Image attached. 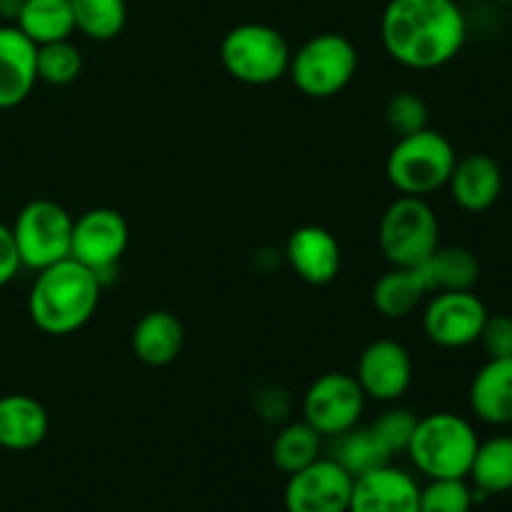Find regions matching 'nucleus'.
<instances>
[{
    "instance_id": "nucleus-1",
    "label": "nucleus",
    "mask_w": 512,
    "mask_h": 512,
    "mask_svg": "<svg viewBox=\"0 0 512 512\" xmlns=\"http://www.w3.org/2000/svg\"><path fill=\"white\" fill-rule=\"evenodd\" d=\"M468 20L455 0H390L380 18V40L395 63L435 70L458 58Z\"/></svg>"
},
{
    "instance_id": "nucleus-2",
    "label": "nucleus",
    "mask_w": 512,
    "mask_h": 512,
    "mask_svg": "<svg viewBox=\"0 0 512 512\" xmlns=\"http://www.w3.org/2000/svg\"><path fill=\"white\" fill-rule=\"evenodd\" d=\"M100 290L103 285L93 270L65 258L38 270L28 293V315L45 335H70L90 323L98 310Z\"/></svg>"
},
{
    "instance_id": "nucleus-3",
    "label": "nucleus",
    "mask_w": 512,
    "mask_h": 512,
    "mask_svg": "<svg viewBox=\"0 0 512 512\" xmlns=\"http://www.w3.org/2000/svg\"><path fill=\"white\" fill-rule=\"evenodd\" d=\"M478 445V433L463 415L433 413L418 420L408 455L428 480L468 478Z\"/></svg>"
},
{
    "instance_id": "nucleus-4",
    "label": "nucleus",
    "mask_w": 512,
    "mask_h": 512,
    "mask_svg": "<svg viewBox=\"0 0 512 512\" xmlns=\"http://www.w3.org/2000/svg\"><path fill=\"white\" fill-rule=\"evenodd\" d=\"M455 160L453 143L438 130L425 128L398 138L385 160V175L400 195L428 198L448 185Z\"/></svg>"
},
{
    "instance_id": "nucleus-5",
    "label": "nucleus",
    "mask_w": 512,
    "mask_h": 512,
    "mask_svg": "<svg viewBox=\"0 0 512 512\" xmlns=\"http://www.w3.org/2000/svg\"><path fill=\"white\" fill-rule=\"evenodd\" d=\"M288 40L280 30L265 23L235 25L220 43V63L225 73L245 85H270L288 75Z\"/></svg>"
},
{
    "instance_id": "nucleus-6",
    "label": "nucleus",
    "mask_w": 512,
    "mask_h": 512,
    "mask_svg": "<svg viewBox=\"0 0 512 512\" xmlns=\"http://www.w3.org/2000/svg\"><path fill=\"white\" fill-rule=\"evenodd\" d=\"M358 73V48L340 33H318L290 55L288 75L295 88L315 100L343 93Z\"/></svg>"
},
{
    "instance_id": "nucleus-7",
    "label": "nucleus",
    "mask_w": 512,
    "mask_h": 512,
    "mask_svg": "<svg viewBox=\"0 0 512 512\" xmlns=\"http://www.w3.org/2000/svg\"><path fill=\"white\" fill-rule=\"evenodd\" d=\"M378 243L393 268H418L440 245V220L425 198L400 195L385 208Z\"/></svg>"
},
{
    "instance_id": "nucleus-8",
    "label": "nucleus",
    "mask_w": 512,
    "mask_h": 512,
    "mask_svg": "<svg viewBox=\"0 0 512 512\" xmlns=\"http://www.w3.org/2000/svg\"><path fill=\"white\" fill-rule=\"evenodd\" d=\"M10 233H13L20 265L30 270H43L70 258L73 215L55 200H30L15 215Z\"/></svg>"
},
{
    "instance_id": "nucleus-9",
    "label": "nucleus",
    "mask_w": 512,
    "mask_h": 512,
    "mask_svg": "<svg viewBox=\"0 0 512 512\" xmlns=\"http://www.w3.org/2000/svg\"><path fill=\"white\" fill-rule=\"evenodd\" d=\"M130 243L128 220L113 208H93L73 220L70 258L93 270L100 285L108 283V275L118 270L120 258Z\"/></svg>"
},
{
    "instance_id": "nucleus-10",
    "label": "nucleus",
    "mask_w": 512,
    "mask_h": 512,
    "mask_svg": "<svg viewBox=\"0 0 512 512\" xmlns=\"http://www.w3.org/2000/svg\"><path fill=\"white\" fill-rule=\"evenodd\" d=\"M365 393L350 373H325L303 395V420L323 438L348 433L360 423Z\"/></svg>"
},
{
    "instance_id": "nucleus-11",
    "label": "nucleus",
    "mask_w": 512,
    "mask_h": 512,
    "mask_svg": "<svg viewBox=\"0 0 512 512\" xmlns=\"http://www.w3.org/2000/svg\"><path fill=\"white\" fill-rule=\"evenodd\" d=\"M488 315V308L473 290L435 293L425 305L423 333L438 348H468L478 343Z\"/></svg>"
},
{
    "instance_id": "nucleus-12",
    "label": "nucleus",
    "mask_w": 512,
    "mask_h": 512,
    "mask_svg": "<svg viewBox=\"0 0 512 512\" xmlns=\"http://www.w3.org/2000/svg\"><path fill=\"white\" fill-rule=\"evenodd\" d=\"M353 478L333 458H318L288 475L283 505L288 512H348Z\"/></svg>"
},
{
    "instance_id": "nucleus-13",
    "label": "nucleus",
    "mask_w": 512,
    "mask_h": 512,
    "mask_svg": "<svg viewBox=\"0 0 512 512\" xmlns=\"http://www.w3.org/2000/svg\"><path fill=\"white\" fill-rule=\"evenodd\" d=\"M355 380L368 400L398 403L413 385V358L398 340H373L360 353Z\"/></svg>"
},
{
    "instance_id": "nucleus-14",
    "label": "nucleus",
    "mask_w": 512,
    "mask_h": 512,
    "mask_svg": "<svg viewBox=\"0 0 512 512\" xmlns=\"http://www.w3.org/2000/svg\"><path fill=\"white\" fill-rule=\"evenodd\" d=\"M285 260L295 270L300 280L308 285H328L338 278L340 243L323 225H300L288 235L285 243Z\"/></svg>"
},
{
    "instance_id": "nucleus-15",
    "label": "nucleus",
    "mask_w": 512,
    "mask_h": 512,
    "mask_svg": "<svg viewBox=\"0 0 512 512\" xmlns=\"http://www.w3.org/2000/svg\"><path fill=\"white\" fill-rule=\"evenodd\" d=\"M348 512H420V485L395 465L353 480Z\"/></svg>"
},
{
    "instance_id": "nucleus-16",
    "label": "nucleus",
    "mask_w": 512,
    "mask_h": 512,
    "mask_svg": "<svg viewBox=\"0 0 512 512\" xmlns=\"http://www.w3.org/2000/svg\"><path fill=\"white\" fill-rule=\"evenodd\" d=\"M503 170L498 160L485 153H470L455 160L445 188H450L455 205L465 213H485L503 195Z\"/></svg>"
},
{
    "instance_id": "nucleus-17",
    "label": "nucleus",
    "mask_w": 512,
    "mask_h": 512,
    "mask_svg": "<svg viewBox=\"0 0 512 512\" xmlns=\"http://www.w3.org/2000/svg\"><path fill=\"white\" fill-rule=\"evenodd\" d=\"M35 53L38 45L18 25H0V110L15 108L33 93L38 83Z\"/></svg>"
},
{
    "instance_id": "nucleus-18",
    "label": "nucleus",
    "mask_w": 512,
    "mask_h": 512,
    "mask_svg": "<svg viewBox=\"0 0 512 512\" xmlns=\"http://www.w3.org/2000/svg\"><path fill=\"white\" fill-rule=\"evenodd\" d=\"M50 418L43 403L25 393L0 398V448L25 453L48 438Z\"/></svg>"
},
{
    "instance_id": "nucleus-19",
    "label": "nucleus",
    "mask_w": 512,
    "mask_h": 512,
    "mask_svg": "<svg viewBox=\"0 0 512 512\" xmlns=\"http://www.w3.org/2000/svg\"><path fill=\"white\" fill-rule=\"evenodd\" d=\"M470 410L495 428L512 425V358L488 360L470 383Z\"/></svg>"
},
{
    "instance_id": "nucleus-20",
    "label": "nucleus",
    "mask_w": 512,
    "mask_h": 512,
    "mask_svg": "<svg viewBox=\"0 0 512 512\" xmlns=\"http://www.w3.org/2000/svg\"><path fill=\"white\" fill-rule=\"evenodd\" d=\"M185 343L183 323L170 310H150L135 323L130 345L140 363L165 368L180 355Z\"/></svg>"
},
{
    "instance_id": "nucleus-21",
    "label": "nucleus",
    "mask_w": 512,
    "mask_h": 512,
    "mask_svg": "<svg viewBox=\"0 0 512 512\" xmlns=\"http://www.w3.org/2000/svg\"><path fill=\"white\" fill-rule=\"evenodd\" d=\"M425 293H453V290H473L480 280V263L473 250L460 245H438L428 260L415 268Z\"/></svg>"
},
{
    "instance_id": "nucleus-22",
    "label": "nucleus",
    "mask_w": 512,
    "mask_h": 512,
    "mask_svg": "<svg viewBox=\"0 0 512 512\" xmlns=\"http://www.w3.org/2000/svg\"><path fill=\"white\" fill-rule=\"evenodd\" d=\"M328 458H333L355 480L360 475H368L373 470L390 465L393 453H390L388 445L378 438V433L370 425L368 428L355 425L348 433L335 435Z\"/></svg>"
},
{
    "instance_id": "nucleus-23",
    "label": "nucleus",
    "mask_w": 512,
    "mask_h": 512,
    "mask_svg": "<svg viewBox=\"0 0 512 512\" xmlns=\"http://www.w3.org/2000/svg\"><path fill=\"white\" fill-rule=\"evenodd\" d=\"M425 288L415 268H393L380 275L373 285V308L388 320H403L413 315L425 300Z\"/></svg>"
},
{
    "instance_id": "nucleus-24",
    "label": "nucleus",
    "mask_w": 512,
    "mask_h": 512,
    "mask_svg": "<svg viewBox=\"0 0 512 512\" xmlns=\"http://www.w3.org/2000/svg\"><path fill=\"white\" fill-rule=\"evenodd\" d=\"M13 25H18L35 45L68 40L75 33L70 0H23Z\"/></svg>"
},
{
    "instance_id": "nucleus-25",
    "label": "nucleus",
    "mask_w": 512,
    "mask_h": 512,
    "mask_svg": "<svg viewBox=\"0 0 512 512\" xmlns=\"http://www.w3.org/2000/svg\"><path fill=\"white\" fill-rule=\"evenodd\" d=\"M468 478L475 488L488 495H503L512 490V435H495L475 450Z\"/></svg>"
},
{
    "instance_id": "nucleus-26",
    "label": "nucleus",
    "mask_w": 512,
    "mask_h": 512,
    "mask_svg": "<svg viewBox=\"0 0 512 512\" xmlns=\"http://www.w3.org/2000/svg\"><path fill=\"white\" fill-rule=\"evenodd\" d=\"M320 453H323V435L315 428H310L305 420L285 425L275 435L273 448H270L275 468L283 470L285 475H293L298 470L308 468L310 463L320 458Z\"/></svg>"
},
{
    "instance_id": "nucleus-27",
    "label": "nucleus",
    "mask_w": 512,
    "mask_h": 512,
    "mask_svg": "<svg viewBox=\"0 0 512 512\" xmlns=\"http://www.w3.org/2000/svg\"><path fill=\"white\" fill-rule=\"evenodd\" d=\"M70 10L75 30L98 43L118 38L128 20L125 0H70Z\"/></svg>"
},
{
    "instance_id": "nucleus-28",
    "label": "nucleus",
    "mask_w": 512,
    "mask_h": 512,
    "mask_svg": "<svg viewBox=\"0 0 512 512\" xmlns=\"http://www.w3.org/2000/svg\"><path fill=\"white\" fill-rule=\"evenodd\" d=\"M35 70H38V80H43V83L70 85L83 73V55L70 38L38 45Z\"/></svg>"
},
{
    "instance_id": "nucleus-29",
    "label": "nucleus",
    "mask_w": 512,
    "mask_h": 512,
    "mask_svg": "<svg viewBox=\"0 0 512 512\" xmlns=\"http://www.w3.org/2000/svg\"><path fill=\"white\" fill-rule=\"evenodd\" d=\"M473 485L465 478L430 480L420 488V512H473Z\"/></svg>"
},
{
    "instance_id": "nucleus-30",
    "label": "nucleus",
    "mask_w": 512,
    "mask_h": 512,
    "mask_svg": "<svg viewBox=\"0 0 512 512\" xmlns=\"http://www.w3.org/2000/svg\"><path fill=\"white\" fill-rule=\"evenodd\" d=\"M428 120V103L413 90H400V93L390 95L388 105H385V123H388L390 133H395L398 138L420 133L428 128Z\"/></svg>"
},
{
    "instance_id": "nucleus-31",
    "label": "nucleus",
    "mask_w": 512,
    "mask_h": 512,
    "mask_svg": "<svg viewBox=\"0 0 512 512\" xmlns=\"http://www.w3.org/2000/svg\"><path fill=\"white\" fill-rule=\"evenodd\" d=\"M418 413L408 408H388L378 420H375L370 428L378 433V438L388 445V450L393 455L408 453V445L413 440L415 428H418Z\"/></svg>"
},
{
    "instance_id": "nucleus-32",
    "label": "nucleus",
    "mask_w": 512,
    "mask_h": 512,
    "mask_svg": "<svg viewBox=\"0 0 512 512\" xmlns=\"http://www.w3.org/2000/svg\"><path fill=\"white\" fill-rule=\"evenodd\" d=\"M478 343L483 345L488 360L512 358V315H488Z\"/></svg>"
},
{
    "instance_id": "nucleus-33",
    "label": "nucleus",
    "mask_w": 512,
    "mask_h": 512,
    "mask_svg": "<svg viewBox=\"0 0 512 512\" xmlns=\"http://www.w3.org/2000/svg\"><path fill=\"white\" fill-rule=\"evenodd\" d=\"M23 268L18 258V250H15L13 233H10L8 225L0 223V288L8 285L10 280L18 275V270Z\"/></svg>"
},
{
    "instance_id": "nucleus-34",
    "label": "nucleus",
    "mask_w": 512,
    "mask_h": 512,
    "mask_svg": "<svg viewBox=\"0 0 512 512\" xmlns=\"http://www.w3.org/2000/svg\"><path fill=\"white\" fill-rule=\"evenodd\" d=\"M20 8H23V0H0V18L15 23L20 15Z\"/></svg>"
},
{
    "instance_id": "nucleus-35",
    "label": "nucleus",
    "mask_w": 512,
    "mask_h": 512,
    "mask_svg": "<svg viewBox=\"0 0 512 512\" xmlns=\"http://www.w3.org/2000/svg\"><path fill=\"white\" fill-rule=\"evenodd\" d=\"M495 3H512V0H495Z\"/></svg>"
}]
</instances>
